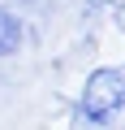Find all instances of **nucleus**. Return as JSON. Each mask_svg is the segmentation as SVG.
<instances>
[{"mask_svg": "<svg viewBox=\"0 0 125 130\" xmlns=\"http://www.w3.org/2000/svg\"><path fill=\"white\" fill-rule=\"evenodd\" d=\"M125 113V65H95L86 70L78 100H73V121L104 130Z\"/></svg>", "mask_w": 125, "mask_h": 130, "instance_id": "nucleus-1", "label": "nucleus"}, {"mask_svg": "<svg viewBox=\"0 0 125 130\" xmlns=\"http://www.w3.org/2000/svg\"><path fill=\"white\" fill-rule=\"evenodd\" d=\"M26 48V18L0 0V61H13Z\"/></svg>", "mask_w": 125, "mask_h": 130, "instance_id": "nucleus-2", "label": "nucleus"}, {"mask_svg": "<svg viewBox=\"0 0 125 130\" xmlns=\"http://www.w3.org/2000/svg\"><path fill=\"white\" fill-rule=\"evenodd\" d=\"M108 18H112V26L121 30V39H125V0H116V5H112V13H108Z\"/></svg>", "mask_w": 125, "mask_h": 130, "instance_id": "nucleus-3", "label": "nucleus"}]
</instances>
